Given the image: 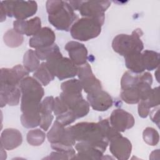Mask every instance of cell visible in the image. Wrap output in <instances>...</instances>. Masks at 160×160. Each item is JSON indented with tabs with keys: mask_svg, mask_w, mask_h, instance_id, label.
Instances as JSON below:
<instances>
[{
	"mask_svg": "<svg viewBox=\"0 0 160 160\" xmlns=\"http://www.w3.org/2000/svg\"><path fill=\"white\" fill-rule=\"evenodd\" d=\"M68 128L76 141L90 144L103 152L106 150L109 141L104 136L99 122H81Z\"/></svg>",
	"mask_w": 160,
	"mask_h": 160,
	"instance_id": "1",
	"label": "cell"
},
{
	"mask_svg": "<svg viewBox=\"0 0 160 160\" xmlns=\"http://www.w3.org/2000/svg\"><path fill=\"white\" fill-rule=\"evenodd\" d=\"M48 21L58 30L68 31L78 19V15L68 1L49 0L46 2Z\"/></svg>",
	"mask_w": 160,
	"mask_h": 160,
	"instance_id": "2",
	"label": "cell"
},
{
	"mask_svg": "<svg viewBox=\"0 0 160 160\" xmlns=\"http://www.w3.org/2000/svg\"><path fill=\"white\" fill-rule=\"evenodd\" d=\"M19 88L21 91V108L40 106L44 91L38 81L28 76L21 81Z\"/></svg>",
	"mask_w": 160,
	"mask_h": 160,
	"instance_id": "3",
	"label": "cell"
},
{
	"mask_svg": "<svg viewBox=\"0 0 160 160\" xmlns=\"http://www.w3.org/2000/svg\"><path fill=\"white\" fill-rule=\"evenodd\" d=\"M143 32L141 29H136L131 35L121 34L115 36L112 42L113 50L121 56H126L133 52H141L144 48L141 37Z\"/></svg>",
	"mask_w": 160,
	"mask_h": 160,
	"instance_id": "4",
	"label": "cell"
},
{
	"mask_svg": "<svg viewBox=\"0 0 160 160\" xmlns=\"http://www.w3.org/2000/svg\"><path fill=\"white\" fill-rule=\"evenodd\" d=\"M101 25L96 21L82 18L76 21L70 29L73 39L81 41H87L97 38L101 32Z\"/></svg>",
	"mask_w": 160,
	"mask_h": 160,
	"instance_id": "5",
	"label": "cell"
},
{
	"mask_svg": "<svg viewBox=\"0 0 160 160\" xmlns=\"http://www.w3.org/2000/svg\"><path fill=\"white\" fill-rule=\"evenodd\" d=\"M46 62L53 75L59 80L73 78L78 74V66L70 59L63 57L61 52L51 57Z\"/></svg>",
	"mask_w": 160,
	"mask_h": 160,
	"instance_id": "6",
	"label": "cell"
},
{
	"mask_svg": "<svg viewBox=\"0 0 160 160\" xmlns=\"http://www.w3.org/2000/svg\"><path fill=\"white\" fill-rule=\"evenodd\" d=\"M6 9L7 16L17 19L24 20L34 15L38 10L34 1H1Z\"/></svg>",
	"mask_w": 160,
	"mask_h": 160,
	"instance_id": "7",
	"label": "cell"
},
{
	"mask_svg": "<svg viewBox=\"0 0 160 160\" xmlns=\"http://www.w3.org/2000/svg\"><path fill=\"white\" fill-rule=\"evenodd\" d=\"M110 6L109 1H82L78 11L82 18L92 19L102 26L105 19L104 12Z\"/></svg>",
	"mask_w": 160,
	"mask_h": 160,
	"instance_id": "8",
	"label": "cell"
},
{
	"mask_svg": "<svg viewBox=\"0 0 160 160\" xmlns=\"http://www.w3.org/2000/svg\"><path fill=\"white\" fill-rule=\"evenodd\" d=\"M82 89L87 94H90L102 89L100 81L93 74L91 67L88 63L78 66V74Z\"/></svg>",
	"mask_w": 160,
	"mask_h": 160,
	"instance_id": "9",
	"label": "cell"
},
{
	"mask_svg": "<svg viewBox=\"0 0 160 160\" xmlns=\"http://www.w3.org/2000/svg\"><path fill=\"white\" fill-rule=\"evenodd\" d=\"M29 73L21 64H18L11 69L1 68L0 86H19L21 81L28 76Z\"/></svg>",
	"mask_w": 160,
	"mask_h": 160,
	"instance_id": "10",
	"label": "cell"
},
{
	"mask_svg": "<svg viewBox=\"0 0 160 160\" xmlns=\"http://www.w3.org/2000/svg\"><path fill=\"white\" fill-rule=\"evenodd\" d=\"M48 140L51 144L61 143L68 146H74L76 141L74 139L68 127L66 128L55 121L47 134Z\"/></svg>",
	"mask_w": 160,
	"mask_h": 160,
	"instance_id": "11",
	"label": "cell"
},
{
	"mask_svg": "<svg viewBox=\"0 0 160 160\" xmlns=\"http://www.w3.org/2000/svg\"><path fill=\"white\" fill-rule=\"evenodd\" d=\"M109 151L119 160H127L132 151V144L130 141L121 134L109 141Z\"/></svg>",
	"mask_w": 160,
	"mask_h": 160,
	"instance_id": "12",
	"label": "cell"
},
{
	"mask_svg": "<svg viewBox=\"0 0 160 160\" xmlns=\"http://www.w3.org/2000/svg\"><path fill=\"white\" fill-rule=\"evenodd\" d=\"M109 121L111 126L119 132L132 128L135 122L133 116L122 109L113 110Z\"/></svg>",
	"mask_w": 160,
	"mask_h": 160,
	"instance_id": "13",
	"label": "cell"
},
{
	"mask_svg": "<svg viewBox=\"0 0 160 160\" xmlns=\"http://www.w3.org/2000/svg\"><path fill=\"white\" fill-rule=\"evenodd\" d=\"M87 100L91 108L98 111H105L113 104L111 96L102 89L88 94Z\"/></svg>",
	"mask_w": 160,
	"mask_h": 160,
	"instance_id": "14",
	"label": "cell"
},
{
	"mask_svg": "<svg viewBox=\"0 0 160 160\" xmlns=\"http://www.w3.org/2000/svg\"><path fill=\"white\" fill-rule=\"evenodd\" d=\"M56 35L54 31L48 27H44L34 36L30 38L29 46L35 49L47 48L54 44Z\"/></svg>",
	"mask_w": 160,
	"mask_h": 160,
	"instance_id": "15",
	"label": "cell"
},
{
	"mask_svg": "<svg viewBox=\"0 0 160 160\" xmlns=\"http://www.w3.org/2000/svg\"><path fill=\"white\" fill-rule=\"evenodd\" d=\"M65 49L68 52L69 59L77 66L86 63L88 59V49L83 44L71 41L65 45Z\"/></svg>",
	"mask_w": 160,
	"mask_h": 160,
	"instance_id": "16",
	"label": "cell"
},
{
	"mask_svg": "<svg viewBox=\"0 0 160 160\" xmlns=\"http://www.w3.org/2000/svg\"><path fill=\"white\" fill-rule=\"evenodd\" d=\"M78 153L72 159L100 160L103 157V152L96 147L85 142H78L75 144Z\"/></svg>",
	"mask_w": 160,
	"mask_h": 160,
	"instance_id": "17",
	"label": "cell"
},
{
	"mask_svg": "<svg viewBox=\"0 0 160 160\" xmlns=\"http://www.w3.org/2000/svg\"><path fill=\"white\" fill-rule=\"evenodd\" d=\"M1 145L6 150H12L19 147L22 142L21 132L14 128L5 129L1 134Z\"/></svg>",
	"mask_w": 160,
	"mask_h": 160,
	"instance_id": "18",
	"label": "cell"
},
{
	"mask_svg": "<svg viewBox=\"0 0 160 160\" xmlns=\"http://www.w3.org/2000/svg\"><path fill=\"white\" fill-rule=\"evenodd\" d=\"M21 91L19 86H0L1 108L6 104L17 106L19 103Z\"/></svg>",
	"mask_w": 160,
	"mask_h": 160,
	"instance_id": "19",
	"label": "cell"
},
{
	"mask_svg": "<svg viewBox=\"0 0 160 160\" xmlns=\"http://www.w3.org/2000/svg\"><path fill=\"white\" fill-rule=\"evenodd\" d=\"M126 68L131 72L135 74H141L144 71L141 52H133L124 56Z\"/></svg>",
	"mask_w": 160,
	"mask_h": 160,
	"instance_id": "20",
	"label": "cell"
},
{
	"mask_svg": "<svg viewBox=\"0 0 160 160\" xmlns=\"http://www.w3.org/2000/svg\"><path fill=\"white\" fill-rule=\"evenodd\" d=\"M33 78L38 81L42 86L48 85L54 79V76L50 71L46 62H42L33 74Z\"/></svg>",
	"mask_w": 160,
	"mask_h": 160,
	"instance_id": "21",
	"label": "cell"
},
{
	"mask_svg": "<svg viewBox=\"0 0 160 160\" xmlns=\"http://www.w3.org/2000/svg\"><path fill=\"white\" fill-rule=\"evenodd\" d=\"M142 62L145 69L152 71L159 65V53L152 50H145L142 52Z\"/></svg>",
	"mask_w": 160,
	"mask_h": 160,
	"instance_id": "22",
	"label": "cell"
},
{
	"mask_svg": "<svg viewBox=\"0 0 160 160\" xmlns=\"http://www.w3.org/2000/svg\"><path fill=\"white\" fill-rule=\"evenodd\" d=\"M40 66L39 59L36 56L35 51L29 49L26 52L23 57V66L29 72L36 71Z\"/></svg>",
	"mask_w": 160,
	"mask_h": 160,
	"instance_id": "23",
	"label": "cell"
},
{
	"mask_svg": "<svg viewBox=\"0 0 160 160\" xmlns=\"http://www.w3.org/2000/svg\"><path fill=\"white\" fill-rule=\"evenodd\" d=\"M3 40L6 46L10 48L20 46L24 41L23 35L18 33L14 29H8L4 34Z\"/></svg>",
	"mask_w": 160,
	"mask_h": 160,
	"instance_id": "24",
	"label": "cell"
},
{
	"mask_svg": "<svg viewBox=\"0 0 160 160\" xmlns=\"http://www.w3.org/2000/svg\"><path fill=\"white\" fill-rule=\"evenodd\" d=\"M122 100L127 104H137L141 100L137 85L133 88L122 90L120 94Z\"/></svg>",
	"mask_w": 160,
	"mask_h": 160,
	"instance_id": "25",
	"label": "cell"
},
{
	"mask_svg": "<svg viewBox=\"0 0 160 160\" xmlns=\"http://www.w3.org/2000/svg\"><path fill=\"white\" fill-rule=\"evenodd\" d=\"M61 88L62 92L67 94H81L82 88L79 80L72 79L63 82Z\"/></svg>",
	"mask_w": 160,
	"mask_h": 160,
	"instance_id": "26",
	"label": "cell"
},
{
	"mask_svg": "<svg viewBox=\"0 0 160 160\" xmlns=\"http://www.w3.org/2000/svg\"><path fill=\"white\" fill-rule=\"evenodd\" d=\"M46 134L40 129H34L29 131L27 134V141L32 146H41L44 141Z\"/></svg>",
	"mask_w": 160,
	"mask_h": 160,
	"instance_id": "27",
	"label": "cell"
},
{
	"mask_svg": "<svg viewBox=\"0 0 160 160\" xmlns=\"http://www.w3.org/2000/svg\"><path fill=\"white\" fill-rule=\"evenodd\" d=\"M131 71L125 72L121 80V88L122 90H125L136 86L139 82V76L134 74Z\"/></svg>",
	"mask_w": 160,
	"mask_h": 160,
	"instance_id": "28",
	"label": "cell"
},
{
	"mask_svg": "<svg viewBox=\"0 0 160 160\" xmlns=\"http://www.w3.org/2000/svg\"><path fill=\"white\" fill-rule=\"evenodd\" d=\"M34 51L39 60H46V61L51 57L61 52L59 48L56 44H54L52 46L47 48L36 49Z\"/></svg>",
	"mask_w": 160,
	"mask_h": 160,
	"instance_id": "29",
	"label": "cell"
},
{
	"mask_svg": "<svg viewBox=\"0 0 160 160\" xmlns=\"http://www.w3.org/2000/svg\"><path fill=\"white\" fill-rule=\"evenodd\" d=\"M142 138L146 144L152 146L157 145L159 140L158 132L154 128L151 127H148L143 131Z\"/></svg>",
	"mask_w": 160,
	"mask_h": 160,
	"instance_id": "30",
	"label": "cell"
},
{
	"mask_svg": "<svg viewBox=\"0 0 160 160\" xmlns=\"http://www.w3.org/2000/svg\"><path fill=\"white\" fill-rule=\"evenodd\" d=\"M41 29V21L39 17H34L26 21V35L28 36L36 35Z\"/></svg>",
	"mask_w": 160,
	"mask_h": 160,
	"instance_id": "31",
	"label": "cell"
},
{
	"mask_svg": "<svg viewBox=\"0 0 160 160\" xmlns=\"http://www.w3.org/2000/svg\"><path fill=\"white\" fill-rule=\"evenodd\" d=\"M21 122L22 125L26 128H34L40 124L41 122V115H32L28 116L21 114Z\"/></svg>",
	"mask_w": 160,
	"mask_h": 160,
	"instance_id": "32",
	"label": "cell"
},
{
	"mask_svg": "<svg viewBox=\"0 0 160 160\" xmlns=\"http://www.w3.org/2000/svg\"><path fill=\"white\" fill-rule=\"evenodd\" d=\"M54 98L52 96L46 97L41 102L40 115H50L53 112Z\"/></svg>",
	"mask_w": 160,
	"mask_h": 160,
	"instance_id": "33",
	"label": "cell"
},
{
	"mask_svg": "<svg viewBox=\"0 0 160 160\" xmlns=\"http://www.w3.org/2000/svg\"><path fill=\"white\" fill-rule=\"evenodd\" d=\"M76 119H77V118L74 114L71 111L68 110V111L57 116L56 120L65 127L74 122Z\"/></svg>",
	"mask_w": 160,
	"mask_h": 160,
	"instance_id": "34",
	"label": "cell"
},
{
	"mask_svg": "<svg viewBox=\"0 0 160 160\" xmlns=\"http://www.w3.org/2000/svg\"><path fill=\"white\" fill-rule=\"evenodd\" d=\"M144 101L146 102L150 109L158 106L159 105V87L152 89L149 96Z\"/></svg>",
	"mask_w": 160,
	"mask_h": 160,
	"instance_id": "35",
	"label": "cell"
},
{
	"mask_svg": "<svg viewBox=\"0 0 160 160\" xmlns=\"http://www.w3.org/2000/svg\"><path fill=\"white\" fill-rule=\"evenodd\" d=\"M69 110L65 102L61 99L59 96L56 97L54 101L53 112L55 116L60 115Z\"/></svg>",
	"mask_w": 160,
	"mask_h": 160,
	"instance_id": "36",
	"label": "cell"
},
{
	"mask_svg": "<svg viewBox=\"0 0 160 160\" xmlns=\"http://www.w3.org/2000/svg\"><path fill=\"white\" fill-rule=\"evenodd\" d=\"M51 148L56 151L64 152L70 155L72 158L76 154L75 149L73 148L72 146H68L61 143H54L51 144Z\"/></svg>",
	"mask_w": 160,
	"mask_h": 160,
	"instance_id": "37",
	"label": "cell"
},
{
	"mask_svg": "<svg viewBox=\"0 0 160 160\" xmlns=\"http://www.w3.org/2000/svg\"><path fill=\"white\" fill-rule=\"evenodd\" d=\"M138 111L139 116L142 118H145L149 115L150 108L144 100H140L138 102Z\"/></svg>",
	"mask_w": 160,
	"mask_h": 160,
	"instance_id": "38",
	"label": "cell"
},
{
	"mask_svg": "<svg viewBox=\"0 0 160 160\" xmlns=\"http://www.w3.org/2000/svg\"><path fill=\"white\" fill-rule=\"evenodd\" d=\"M54 116L52 114L50 115H41V122H40V128L44 131H47L50 127Z\"/></svg>",
	"mask_w": 160,
	"mask_h": 160,
	"instance_id": "39",
	"label": "cell"
},
{
	"mask_svg": "<svg viewBox=\"0 0 160 160\" xmlns=\"http://www.w3.org/2000/svg\"><path fill=\"white\" fill-rule=\"evenodd\" d=\"M13 29L20 34H25L26 31V20L17 19L13 22Z\"/></svg>",
	"mask_w": 160,
	"mask_h": 160,
	"instance_id": "40",
	"label": "cell"
},
{
	"mask_svg": "<svg viewBox=\"0 0 160 160\" xmlns=\"http://www.w3.org/2000/svg\"><path fill=\"white\" fill-rule=\"evenodd\" d=\"M71 158L70 155L59 151L52 152L49 156L45 158V159H71Z\"/></svg>",
	"mask_w": 160,
	"mask_h": 160,
	"instance_id": "41",
	"label": "cell"
},
{
	"mask_svg": "<svg viewBox=\"0 0 160 160\" xmlns=\"http://www.w3.org/2000/svg\"><path fill=\"white\" fill-rule=\"evenodd\" d=\"M159 106H158L157 108L153 109L152 110H151V111H149V115L150 116V118L151 119V121L152 122H154V123H156L157 124L158 126H159Z\"/></svg>",
	"mask_w": 160,
	"mask_h": 160,
	"instance_id": "42",
	"label": "cell"
},
{
	"mask_svg": "<svg viewBox=\"0 0 160 160\" xmlns=\"http://www.w3.org/2000/svg\"><path fill=\"white\" fill-rule=\"evenodd\" d=\"M0 10H1V22H2L6 20L7 12L6 11V9L2 4V2H1V6H0Z\"/></svg>",
	"mask_w": 160,
	"mask_h": 160,
	"instance_id": "43",
	"label": "cell"
},
{
	"mask_svg": "<svg viewBox=\"0 0 160 160\" xmlns=\"http://www.w3.org/2000/svg\"><path fill=\"white\" fill-rule=\"evenodd\" d=\"M68 2L69 3L70 6L72 7V8L74 11V10H78L82 2V1H68Z\"/></svg>",
	"mask_w": 160,
	"mask_h": 160,
	"instance_id": "44",
	"label": "cell"
}]
</instances>
